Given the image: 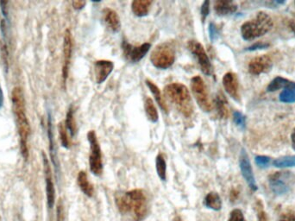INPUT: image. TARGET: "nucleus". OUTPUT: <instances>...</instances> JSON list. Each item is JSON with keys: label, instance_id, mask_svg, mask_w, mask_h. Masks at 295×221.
I'll return each instance as SVG.
<instances>
[{"label": "nucleus", "instance_id": "f257e3e1", "mask_svg": "<svg viewBox=\"0 0 295 221\" xmlns=\"http://www.w3.org/2000/svg\"><path fill=\"white\" fill-rule=\"evenodd\" d=\"M12 101L19 134L20 150L23 158L27 160L29 158L28 139L31 134V126L26 116L25 101L21 87H16L12 90Z\"/></svg>", "mask_w": 295, "mask_h": 221}, {"label": "nucleus", "instance_id": "f03ea898", "mask_svg": "<svg viewBox=\"0 0 295 221\" xmlns=\"http://www.w3.org/2000/svg\"><path fill=\"white\" fill-rule=\"evenodd\" d=\"M118 210L135 221H143L148 215V201L144 191L134 189L116 198Z\"/></svg>", "mask_w": 295, "mask_h": 221}, {"label": "nucleus", "instance_id": "7ed1b4c3", "mask_svg": "<svg viewBox=\"0 0 295 221\" xmlns=\"http://www.w3.org/2000/svg\"><path fill=\"white\" fill-rule=\"evenodd\" d=\"M164 92L183 116L185 118L191 117L194 112V106L189 88L185 85L174 82L165 87Z\"/></svg>", "mask_w": 295, "mask_h": 221}, {"label": "nucleus", "instance_id": "20e7f679", "mask_svg": "<svg viewBox=\"0 0 295 221\" xmlns=\"http://www.w3.org/2000/svg\"><path fill=\"white\" fill-rule=\"evenodd\" d=\"M272 18L265 12H259L256 18L245 22L241 27V33L246 41L258 38L267 33L272 29Z\"/></svg>", "mask_w": 295, "mask_h": 221}, {"label": "nucleus", "instance_id": "39448f33", "mask_svg": "<svg viewBox=\"0 0 295 221\" xmlns=\"http://www.w3.org/2000/svg\"><path fill=\"white\" fill-rule=\"evenodd\" d=\"M175 61V50L171 42H165L158 44L150 55L152 65L159 69H168Z\"/></svg>", "mask_w": 295, "mask_h": 221}, {"label": "nucleus", "instance_id": "423d86ee", "mask_svg": "<svg viewBox=\"0 0 295 221\" xmlns=\"http://www.w3.org/2000/svg\"><path fill=\"white\" fill-rule=\"evenodd\" d=\"M87 139L90 144L89 153V166L92 173L96 177H100L103 173V160H102L101 149L98 143V137L94 131L87 133Z\"/></svg>", "mask_w": 295, "mask_h": 221}, {"label": "nucleus", "instance_id": "0eeeda50", "mask_svg": "<svg viewBox=\"0 0 295 221\" xmlns=\"http://www.w3.org/2000/svg\"><path fill=\"white\" fill-rule=\"evenodd\" d=\"M191 89L200 109L205 112H211L213 106L209 97L208 91L205 86V81H203L200 76H194L192 78Z\"/></svg>", "mask_w": 295, "mask_h": 221}, {"label": "nucleus", "instance_id": "6e6552de", "mask_svg": "<svg viewBox=\"0 0 295 221\" xmlns=\"http://www.w3.org/2000/svg\"><path fill=\"white\" fill-rule=\"evenodd\" d=\"M187 48L196 58L202 73H205V76H211L212 66L203 45L196 40H190L187 42Z\"/></svg>", "mask_w": 295, "mask_h": 221}, {"label": "nucleus", "instance_id": "1a4fd4ad", "mask_svg": "<svg viewBox=\"0 0 295 221\" xmlns=\"http://www.w3.org/2000/svg\"><path fill=\"white\" fill-rule=\"evenodd\" d=\"M151 48V44L149 42H145L140 46H132L127 42H123V51L124 55L128 61L137 63L146 56Z\"/></svg>", "mask_w": 295, "mask_h": 221}, {"label": "nucleus", "instance_id": "9d476101", "mask_svg": "<svg viewBox=\"0 0 295 221\" xmlns=\"http://www.w3.org/2000/svg\"><path fill=\"white\" fill-rule=\"evenodd\" d=\"M291 174L288 172H276L270 177V188L276 194H284L289 190Z\"/></svg>", "mask_w": 295, "mask_h": 221}, {"label": "nucleus", "instance_id": "9b49d317", "mask_svg": "<svg viewBox=\"0 0 295 221\" xmlns=\"http://www.w3.org/2000/svg\"><path fill=\"white\" fill-rule=\"evenodd\" d=\"M239 165H240V169L242 172L243 177L247 182L249 187L253 191L257 190V185H256V179L254 177L250 158H249V156L246 153L245 149H243L242 151H241L240 158H239Z\"/></svg>", "mask_w": 295, "mask_h": 221}, {"label": "nucleus", "instance_id": "f8f14e48", "mask_svg": "<svg viewBox=\"0 0 295 221\" xmlns=\"http://www.w3.org/2000/svg\"><path fill=\"white\" fill-rule=\"evenodd\" d=\"M72 48H73V40L69 30L65 31L64 42H63V65H62V79L63 83L66 84L68 77V71L70 66L71 57H72Z\"/></svg>", "mask_w": 295, "mask_h": 221}, {"label": "nucleus", "instance_id": "ddd939ff", "mask_svg": "<svg viewBox=\"0 0 295 221\" xmlns=\"http://www.w3.org/2000/svg\"><path fill=\"white\" fill-rule=\"evenodd\" d=\"M42 158H43V166H44V174H45L46 182V196H47V204L49 209H52L56 201V189L52 180V174H51L50 166L48 162V158L46 157L45 153L42 152Z\"/></svg>", "mask_w": 295, "mask_h": 221}, {"label": "nucleus", "instance_id": "4468645a", "mask_svg": "<svg viewBox=\"0 0 295 221\" xmlns=\"http://www.w3.org/2000/svg\"><path fill=\"white\" fill-rule=\"evenodd\" d=\"M273 62L270 56H260L251 60L249 64V71L253 76H259L261 73H267L272 68Z\"/></svg>", "mask_w": 295, "mask_h": 221}, {"label": "nucleus", "instance_id": "2eb2a0df", "mask_svg": "<svg viewBox=\"0 0 295 221\" xmlns=\"http://www.w3.org/2000/svg\"><path fill=\"white\" fill-rule=\"evenodd\" d=\"M94 77L97 84H102L114 69V63L107 60L97 61L93 66Z\"/></svg>", "mask_w": 295, "mask_h": 221}, {"label": "nucleus", "instance_id": "dca6fc26", "mask_svg": "<svg viewBox=\"0 0 295 221\" xmlns=\"http://www.w3.org/2000/svg\"><path fill=\"white\" fill-rule=\"evenodd\" d=\"M48 137L49 141V154H50L51 162L55 167V170L57 175L60 174V163L58 157H57V146L53 138V123H52V117L50 113L48 115Z\"/></svg>", "mask_w": 295, "mask_h": 221}, {"label": "nucleus", "instance_id": "f3484780", "mask_svg": "<svg viewBox=\"0 0 295 221\" xmlns=\"http://www.w3.org/2000/svg\"><path fill=\"white\" fill-rule=\"evenodd\" d=\"M223 85L225 91L231 98L239 101V83L238 79L234 73H225L223 77Z\"/></svg>", "mask_w": 295, "mask_h": 221}, {"label": "nucleus", "instance_id": "a211bd4d", "mask_svg": "<svg viewBox=\"0 0 295 221\" xmlns=\"http://www.w3.org/2000/svg\"><path fill=\"white\" fill-rule=\"evenodd\" d=\"M103 18L108 29L113 33H118L121 29V22L118 13L111 8L103 10Z\"/></svg>", "mask_w": 295, "mask_h": 221}, {"label": "nucleus", "instance_id": "6ab92c4d", "mask_svg": "<svg viewBox=\"0 0 295 221\" xmlns=\"http://www.w3.org/2000/svg\"><path fill=\"white\" fill-rule=\"evenodd\" d=\"M237 10L236 4L227 0H218L214 2V11L218 16L233 14Z\"/></svg>", "mask_w": 295, "mask_h": 221}, {"label": "nucleus", "instance_id": "aec40b11", "mask_svg": "<svg viewBox=\"0 0 295 221\" xmlns=\"http://www.w3.org/2000/svg\"><path fill=\"white\" fill-rule=\"evenodd\" d=\"M152 3L151 0H134L131 3V11L137 17H145L149 14Z\"/></svg>", "mask_w": 295, "mask_h": 221}, {"label": "nucleus", "instance_id": "412c9836", "mask_svg": "<svg viewBox=\"0 0 295 221\" xmlns=\"http://www.w3.org/2000/svg\"><path fill=\"white\" fill-rule=\"evenodd\" d=\"M77 182L79 185L81 190L83 192L84 194L87 197H93V193H94V188H93V185L91 184V182L88 180L87 174L85 171H81L79 175H78V178H77Z\"/></svg>", "mask_w": 295, "mask_h": 221}, {"label": "nucleus", "instance_id": "4be33fe9", "mask_svg": "<svg viewBox=\"0 0 295 221\" xmlns=\"http://www.w3.org/2000/svg\"><path fill=\"white\" fill-rule=\"evenodd\" d=\"M145 82H146L147 87H149V89L150 90L152 94L155 97V101L157 102L159 107H160L164 112H168V106H167L166 102H165L163 95H162L160 88H159L154 82H152L150 80H146Z\"/></svg>", "mask_w": 295, "mask_h": 221}, {"label": "nucleus", "instance_id": "5701e85b", "mask_svg": "<svg viewBox=\"0 0 295 221\" xmlns=\"http://www.w3.org/2000/svg\"><path fill=\"white\" fill-rule=\"evenodd\" d=\"M205 207L214 211H220L222 208V201L220 194L216 192H210L205 198Z\"/></svg>", "mask_w": 295, "mask_h": 221}, {"label": "nucleus", "instance_id": "b1692460", "mask_svg": "<svg viewBox=\"0 0 295 221\" xmlns=\"http://www.w3.org/2000/svg\"><path fill=\"white\" fill-rule=\"evenodd\" d=\"M144 108L146 112L147 118L152 123H156L159 120V114H158L157 109L155 107L154 101L150 98H147L144 103Z\"/></svg>", "mask_w": 295, "mask_h": 221}, {"label": "nucleus", "instance_id": "393cba45", "mask_svg": "<svg viewBox=\"0 0 295 221\" xmlns=\"http://www.w3.org/2000/svg\"><path fill=\"white\" fill-rule=\"evenodd\" d=\"M217 111L220 118H227L229 117V109H228L227 101L222 93H219L215 100Z\"/></svg>", "mask_w": 295, "mask_h": 221}, {"label": "nucleus", "instance_id": "a878e982", "mask_svg": "<svg viewBox=\"0 0 295 221\" xmlns=\"http://www.w3.org/2000/svg\"><path fill=\"white\" fill-rule=\"evenodd\" d=\"M280 101L283 103H294L295 83L291 82L280 94Z\"/></svg>", "mask_w": 295, "mask_h": 221}, {"label": "nucleus", "instance_id": "bb28decb", "mask_svg": "<svg viewBox=\"0 0 295 221\" xmlns=\"http://www.w3.org/2000/svg\"><path fill=\"white\" fill-rule=\"evenodd\" d=\"M155 168L157 172L158 177L163 182L167 180V163L163 154H158L155 159Z\"/></svg>", "mask_w": 295, "mask_h": 221}, {"label": "nucleus", "instance_id": "cd10ccee", "mask_svg": "<svg viewBox=\"0 0 295 221\" xmlns=\"http://www.w3.org/2000/svg\"><path fill=\"white\" fill-rule=\"evenodd\" d=\"M65 126L68 132H70L71 136L74 137L77 133V126H76L75 118H74V111L72 107L69 108L67 113Z\"/></svg>", "mask_w": 295, "mask_h": 221}, {"label": "nucleus", "instance_id": "c85d7f7f", "mask_svg": "<svg viewBox=\"0 0 295 221\" xmlns=\"http://www.w3.org/2000/svg\"><path fill=\"white\" fill-rule=\"evenodd\" d=\"M291 83V81H288L287 79L282 78V77H276L274 79L270 84L267 87L269 92H275L281 88H286L288 85Z\"/></svg>", "mask_w": 295, "mask_h": 221}, {"label": "nucleus", "instance_id": "c756f323", "mask_svg": "<svg viewBox=\"0 0 295 221\" xmlns=\"http://www.w3.org/2000/svg\"><path fill=\"white\" fill-rule=\"evenodd\" d=\"M274 165L277 168H291L295 167V156L278 158L274 162Z\"/></svg>", "mask_w": 295, "mask_h": 221}, {"label": "nucleus", "instance_id": "7c9ffc66", "mask_svg": "<svg viewBox=\"0 0 295 221\" xmlns=\"http://www.w3.org/2000/svg\"><path fill=\"white\" fill-rule=\"evenodd\" d=\"M59 133L60 139H61L62 147H64L66 149L70 148V142H69V139H68L67 128L62 123L59 125Z\"/></svg>", "mask_w": 295, "mask_h": 221}, {"label": "nucleus", "instance_id": "2f4dec72", "mask_svg": "<svg viewBox=\"0 0 295 221\" xmlns=\"http://www.w3.org/2000/svg\"><path fill=\"white\" fill-rule=\"evenodd\" d=\"M233 120L234 123L236 124V126H238L240 129H245L246 126V118L241 112H234Z\"/></svg>", "mask_w": 295, "mask_h": 221}, {"label": "nucleus", "instance_id": "473e14b6", "mask_svg": "<svg viewBox=\"0 0 295 221\" xmlns=\"http://www.w3.org/2000/svg\"><path fill=\"white\" fill-rule=\"evenodd\" d=\"M228 221H245V216L240 209H234L230 214Z\"/></svg>", "mask_w": 295, "mask_h": 221}, {"label": "nucleus", "instance_id": "72a5a7b5", "mask_svg": "<svg viewBox=\"0 0 295 221\" xmlns=\"http://www.w3.org/2000/svg\"><path fill=\"white\" fill-rule=\"evenodd\" d=\"M271 159L270 157H265V156H257L256 157V164L261 167V168H266L270 165Z\"/></svg>", "mask_w": 295, "mask_h": 221}, {"label": "nucleus", "instance_id": "f704fd0d", "mask_svg": "<svg viewBox=\"0 0 295 221\" xmlns=\"http://www.w3.org/2000/svg\"><path fill=\"white\" fill-rule=\"evenodd\" d=\"M209 37L212 42L215 40L218 39V37H219V30L217 28L216 24L213 22H211L209 26Z\"/></svg>", "mask_w": 295, "mask_h": 221}, {"label": "nucleus", "instance_id": "c9c22d12", "mask_svg": "<svg viewBox=\"0 0 295 221\" xmlns=\"http://www.w3.org/2000/svg\"><path fill=\"white\" fill-rule=\"evenodd\" d=\"M209 12H210V2L209 1H205L201 6V10H200V14L202 17V22H205L206 17H208Z\"/></svg>", "mask_w": 295, "mask_h": 221}, {"label": "nucleus", "instance_id": "e433bc0d", "mask_svg": "<svg viewBox=\"0 0 295 221\" xmlns=\"http://www.w3.org/2000/svg\"><path fill=\"white\" fill-rule=\"evenodd\" d=\"M57 221H65L64 207L62 201H60L57 205Z\"/></svg>", "mask_w": 295, "mask_h": 221}, {"label": "nucleus", "instance_id": "4c0bfd02", "mask_svg": "<svg viewBox=\"0 0 295 221\" xmlns=\"http://www.w3.org/2000/svg\"><path fill=\"white\" fill-rule=\"evenodd\" d=\"M269 46H270V44L267 43V42H257L249 47L248 51H258V50H264V48H267Z\"/></svg>", "mask_w": 295, "mask_h": 221}, {"label": "nucleus", "instance_id": "58836bf2", "mask_svg": "<svg viewBox=\"0 0 295 221\" xmlns=\"http://www.w3.org/2000/svg\"><path fill=\"white\" fill-rule=\"evenodd\" d=\"M257 218H258V221H269L267 214L263 210L261 203L257 204Z\"/></svg>", "mask_w": 295, "mask_h": 221}, {"label": "nucleus", "instance_id": "ea45409f", "mask_svg": "<svg viewBox=\"0 0 295 221\" xmlns=\"http://www.w3.org/2000/svg\"><path fill=\"white\" fill-rule=\"evenodd\" d=\"M279 221H295V211H289L281 214Z\"/></svg>", "mask_w": 295, "mask_h": 221}, {"label": "nucleus", "instance_id": "a19ab883", "mask_svg": "<svg viewBox=\"0 0 295 221\" xmlns=\"http://www.w3.org/2000/svg\"><path fill=\"white\" fill-rule=\"evenodd\" d=\"M72 5H73V8L75 10H82V9L84 8L85 6L87 5V2L86 1H81V0H77V1H73L72 2Z\"/></svg>", "mask_w": 295, "mask_h": 221}, {"label": "nucleus", "instance_id": "79ce46f5", "mask_svg": "<svg viewBox=\"0 0 295 221\" xmlns=\"http://www.w3.org/2000/svg\"><path fill=\"white\" fill-rule=\"evenodd\" d=\"M4 106V92L2 87L0 86V109L3 107Z\"/></svg>", "mask_w": 295, "mask_h": 221}, {"label": "nucleus", "instance_id": "37998d69", "mask_svg": "<svg viewBox=\"0 0 295 221\" xmlns=\"http://www.w3.org/2000/svg\"><path fill=\"white\" fill-rule=\"evenodd\" d=\"M292 147L295 150V130L294 132H292Z\"/></svg>", "mask_w": 295, "mask_h": 221}, {"label": "nucleus", "instance_id": "c03bdc74", "mask_svg": "<svg viewBox=\"0 0 295 221\" xmlns=\"http://www.w3.org/2000/svg\"><path fill=\"white\" fill-rule=\"evenodd\" d=\"M290 27L292 29V31H293V33L295 34V22H291V23H290Z\"/></svg>", "mask_w": 295, "mask_h": 221}, {"label": "nucleus", "instance_id": "a18cd8bd", "mask_svg": "<svg viewBox=\"0 0 295 221\" xmlns=\"http://www.w3.org/2000/svg\"><path fill=\"white\" fill-rule=\"evenodd\" d=\"M173 221H183L182 218H180V216H177V217H175L174 218V220Z\"/></svg>", "mask_w": 295, "mask_h": 221}]
</instances>
